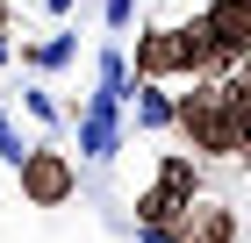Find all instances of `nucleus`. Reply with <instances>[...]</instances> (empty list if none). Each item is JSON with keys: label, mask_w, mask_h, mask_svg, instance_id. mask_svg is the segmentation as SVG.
Instances as JSON below:
<instances>
[{"label": "nucleus", "mask_w": 251, "mask_h": 243, "mask_svg": "<svg viewBox=\"0 0 251 243\" xmlns=\"http://www.w3.org/2000/svg\"><path fill=\"white\" fill-rule=\"evenodd\" d=\"M173 129L194 143V157H251L223 79H194V93H173Z\"/></svg>", "instance_id": "1"}, {"label": "nucleus", "mask_w": 251, "mask_h": 243, "mask_svg": "<svg viewBox=\"0 0 251 243\" xmlns=\"http://www.w3.org/2000/svg\"><path fill=\"white\" fill-rule=\"evenodd\" d=\"M194 200H201V165H194L187 150H165L158 157V179L136 193V229H179Z\"/></svg>", "instance_id": "2"}, {"label": "nucleus", "mask_w": 251, "mask_h": 243, "mask_svg": "<svg viewBox=\"0 0 251 243\" xmlns=\"http://www.w3.org/2000/svg\"><path fill=\"white\" fill-rule=\"evenodd\" d=\"M15 172H22V200L29 207H65L79 193V165L65 157L58 143H29V157H22Z\"/></svg>", "instance_id": "3"}, {"label": "nucleus", "mask_w": 251, "mask_h": 243, "mask_svg": "<svg viewBox=\"0 0 251 243\" xmlns=\"http://www.w3.org/2000/svg\"><path fill=\"white\" fill-rule=\"evenodd\" d=\"M79 122V157H94V165H108V157H115L122 150V100H86V108L72 114Z\"/></svg>", "instance_id": "4"}, {"label": "nucleus", "mask_w": 251, "mask_h": 243, "mask_svg": "<svg viewBox=\"0 0 251 243\" xmlns=\"http://www.w3.org/2000/svg\"><path fill=\"white\" fill-rule=\"evenodd\" d=\"M136 79H187V50H179V22H151L136 36Z\"/></svg>", "instance_id": "5"}, {"label": "nucleus", "mask_w": 251, "mask_h": 243, "mask_svg": "<svg viewBox=\"0 0 251 243\" xmlns=\"http://www.w3.org/2000/svg\"><path fill=\"white\" fill-rule=\"evenodd\" d=\"M201 22H208V36H215V50H223V65H244V57H251V0H208Z\"/></svg>", "instance_id": "6"}, {"label": "nucleus", "mask_w": 251, "mask_h": 243, "mask_svg": "<svg viewBox=\"0 0 251 243\" xmlns=\"http://www.w3.org/2000/svg\"><path fill=\"white\" fill-rule=\"evenodd\" d=\"M179 236H187V243H237V215L223 200H194L187 222H179Z\"/></svg>", "instance_id": "7"}, {"label": "nucleus", "mask_w": 251, "mask_h": 243, "mask_svg": "<svg viewBox=\"0 0 251 243\" xmlns=\"http://www.w3.org/2000/svg\"><path fill=\"white\" fill-rule=\"evenodd\" d=\"M94 93H100V100H122V108H129V93H136V72H129V57H122V43H115V36L100 43V65H94Z\"/></svg>", "instance_id": "8"}, {"label": "nucleus", "mask_w": 251, "mask_h": 243, "mask_svg": "<svg viewBox=\"0 0 251 243\" xmlns=\"http://www.w3.org/2000/svg\"><path fill=\"white\" fill-rule=\"evenodd\" d=\"M129 108H136V129H144V136H165V129H173V93H165V79H136Z\"/></svg>", "instance_id": "9"}, {"label": "nucleus", "mask_w": 251, "mask_h": 243, "mask_svg": "<svg viewBox=\"0 0 251 243\" xmlns=\"http://www.w3.org/2000/svg\"><path fill=\"white\" fill-rule=\"evenodd\" d=\"M72 57H79L72 29H58V36H43V43H22V65H29V72H65Z\"/></svg>", "instance_id": "10"}, {"label": "nucleus", "mask_w": 251, "mask_h": 243, "mask_svg": "<svg viewBox=\"0 0 251 243\" xmlns=\"http://www.w3.org/2000/svg\"><path fill=\"white\" fill-rule=\"evenodd\" d=\"M22 108L36 114L43 129H58V122H65V108H58V100H50V93H43V86H22Z\"/></svg>", "instance_id": "11"}, {"label": "nucleus", "mask_w": 251, "mask_h": 243, "mask_svg": "<svg viewBox=\"0 0 251 243\" xmlns=\"http://www.w3.org/2000/svg\"><path fill=\"white\" fill-rule=\"evenodd\" d=\"M100 22H108V36H129V22H136V0H100Z\"/></svg>", "instance_id": "12"}, {"label": "nucleus", "mask_w": 251, "mask_h": 243, "mask_svg": "<svg viewBox=\"0 0 251 243\" xmlns=\"http://www.w3.org/2000/svg\"><path fill=\"white\" fill-rule=\"evenodd\" d=\"M0 157H7V165H22V157H29V143H22V129L7 122V108H0Z\"/></svg>", "instance_id": "13"}, {"label": "nucleus", "mask_w": 251, "mask_h": 243, "mask_svg": "<svg viewBox=\"0 0 251 243\" xmlns=\"http://www.w3.org/2000/svg\"><path fill=\"white\" fill-rule=\"evenodd\" d=\"M136 243H187L179 229H136Z\"/></svg>", "instance_id": "14"}, {"label": "nucleus", "mask_w": 251, "mask_h": 243, "mask_svg": "<svg viewBox=\"0 0 251 243\" xmlns=\"http://www.w3.org/2000/svg\"><path fill=\"white\" fill-rule=\"evenodd\" d=\"M43 7H50V15H72V7H79V0H43Z\"/></svg>", "instance_id": "15"}, {"label": "nucleus", "mask_w": 251, "mask_h": 243, "mask_svg": "<svg viewBox=\"0 0 251 243\" xmlns=\"http://www.w3.org/2000/svg\"><path fill=\"white\" fill-rule=\"evenodd\" d=\"M7 57H15V43H7V36H0V65H7Z\"/></svg>", "instance_id": "16"}, {"label": "nucleus", "mask_w": 251, "mask_h": 243, "mask_svg": "<svg viewBox=\"0 0 251 243\" xmlns=\"http://www.w3.org/2000/svg\"><path fill=\"white\" fill-rule=\"evenodd\" d=\"M0 36H7V0H0Z\"/></svg>", "instance_id": "17"}]
</instances>
